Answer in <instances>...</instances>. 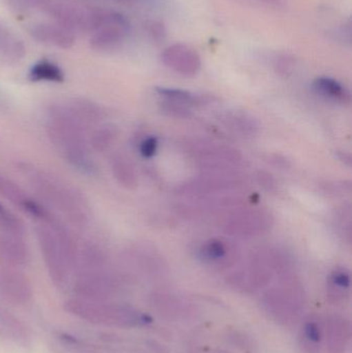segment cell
<instances>
[{"label":"cell","instance_id":"6da1fadb","mask_svg":"<svg viewBox=\"0 0 352 353\" xmlns=\"http://www.w3.org/2000/svg\"><path fill=\"white\" fill-rule=\"evenodd\" d=\"M48 136L64 161L76 171L93 175L96 167L91 157L87 128L68 105H53L48 111Z\"/></svg>","mask_w":352,"mask_h":353},{"label":"cell","instance_id":"7a4b0ae2","mask_svg":"<svg viewBox=\"0 0 352 353\" xmlns=\"http://www.w3.org/2000/svg\"><path fill=\"white\" fill-rule=\"evenodd\" d=\"M32 190L45 205L60 212L70 223L84 228L90 219L86 199L78 189L45 170L23 168Z\"/></svg>","mask_w":352,"mask_h":353},{"label":"cell","instance_id":"3957f363","mask_svg":"<svg viewBox=\"0 0 352 353\" xmlns=\"http://www.w3.org/2000/svg\"><path fill=\"white\" fill-rule=\"evenodd\" d=\"M66 313L95 325L132 327L151 323V317L127 305L109 301L72 298L63 304Z\"/></svg>","mask_w":352,"mask_h":353},{"label":"cell","instance_id":"277c9868","mask_svg":"<svg viewBox=\"0 0 352 353\" xmlns=\"http://www.w3.org/2000/svg\"><path fill=\"white\" fill-rule=\"evenodd\" d=\"M35 234L50 279L56 288H66L74 272V259L53 230L45 224L39 223Z\"/></svg>","mask_w":352,"mask_h":353},{"label":"cell","instance_id":"5b68a950","mask_svg":"<svg viewBox=\"0 0 352 353\" xmlns=\"http://www.w3.org/2000/svg\"><path fill=\"white\" fill-rule=\"evenodd\" d=\"M127 19L115 10L92 8L89 18L90 46L99 51H110L119 47L130 33Z\"/></svg>","mask_w":352,"mask_h":353},{"label":"cell","instance_id":"8992f818","mask_svg":"<svg viewBox=\"0 0 352 353\" xmlns=\"http://www.w3.org/2000/svg\"><path fill=\"white\" fill-rule=\"evenodd\" d=\"M117 277L105 268L76 272L72 288L74 298L109 301L119 290Z\"/></svg>","mask_w":352,"mask_h":353},{"label":"cell","instance_id":"52a82bcc","mask_svg":"<svg viewBox=\"0 0 352 353\" xmlns=\"http://www.w3.org/2000/svg\"><path fill=\"white\" fill-rule=\"evenodd\" d=\"M0 292L6 300L16 305L28 304L33 298L30 280L16 268L0 271Z\"/></svg>","mask_w":352,"mask_h":353},{"label":"cell","instance_id":"ba28073f","mask_svg":"<svg viewBox=\"0 0 352 353\" xmlns=\"http://www.w3.org/2000/svg\"><path fill=\"white\" fill-rule=\"evenodd\" d=\"M161 60L165 66L184 76L198 74L202 64L198 52L183 43L167 48L161 54Z\"/></svg>","mask_w":352,"mask_h":353},{"label":"cell","instance_id":"9c48e42d","mask_svg":"<svg viewBox=\"0 0 352 353\" xmlns=\"http://www.w3.org/2000/svg\"><path fill=\"white\" fill-rule=\"evenodd\" d=\"M33 39L58 49H70L74 46V31L57 22L37 23L29 29Z\"/></svg>","mask_w":352,"mask_h":353},{"label":"cell","instance_id":"30bf717a","mask_svg":"<svg viewBox=\"0 0 352 353\" xmlns=\"http://www.w3.org/2000/svg\"><path fill=\"white\" fill-rule=\"evenodd\" d=\"M0 257L10 268L28 265L30 261V250L23 236L4 232L0 234Z\"/></svg>","mask_w":352,"mask_h":353},{"label":"cell","instance_id":"8fae6325","mask_svg":"<svg viewBox=\"0 0 352 353\" xmlns=\"http://www.w3.org/2000/svg\"><path fill=\"white\" fill-rule=\"evenodd\" d=\"M0 338L16 345L26 346L31 343L30 330L16 315L0 308Z\"/></svg>","mask_w":352,"mask_h":353},{"label":"cell","instance_id":"7c38bea8","mask_svg":"<svg viewBox=\"0 0 352 353\" xmlns=\"http://www.w3.org/2000/svg\"><path fill=\"white\" fill-rule=\"evenodd\" d=\"M26 54L24 43L8 27L0 23V61L19 63Z\"/></svg>","mask_w":352,"mask_h":353},{"label":"cell","instance_id":"4fadbf2b","mask_svg":"<svg viewBox=\"0 0 352 353\" xmlns=\"http://www.w3.org/2000/svg\"><path fill=\"white\" fill-rule=\"evenodd\" d=\"M29 79L32 82L62 83L64 81V72L55 62L50 60H39L33 64L29 70Z\"/></svg>","mask_w":352,"mask_h":353},{"label":"cell","instance_id":"5bb4252c","mask_svg":"<svg viewBox=\"0 0 352 353\" xmlns=\"http://www.w3.org/2000/svg\"><path fill=\"white\" fill-rule=\"evenodd\" d=\"M68 105L85 128L101 121L103 116L101 107L88 99H74Z\"/></svg>","mask_w":352,"mask_h":353},{"label":"cell","instance_id":"9a60e30c","mask_svg":"<svg viewBox=\"0 0 352 353\" xmlns=\"http://www.w3.org/2000/svg\"><path fill=\"white\" fill-rule=\"evenodd\" d=\"M313 88L318 94L327 99L340 103L349 101V92L347 89L334 79L326 77L316 79L313 83Z\"/></svg>","mask_w":352,"mask_h":353},{"label":"cell","instance_id":"2e32d148","mask_svg":"<svg viewBox=\"0 0 352 353\" xmlns=\"http://www.w3.org/2000/svg\"><path fill=\"white\" fill-rule=\"evenodd\" d=\"M0 195L20 210L23 209L30 197L20 185L2 174H0Z\"/></svg>","mask_w":352,"mask_h":353},{"label":"cell","instance_id":"e0dca14e","mask_svg":"<svg viewBox=\"0 0 352 353\" xmlns=\"http://www.w3.org/2000/svg\"><path fill=\"white\" fill-rule=\"evenodd\" d=\"M117 134V128L115 126L110 125V124L99 126L88 139L89 147L94 152H105L115 142Z\"/></svg>","mask_w":352,"mask_h":353},{"label":"cell","instance_id":"ac0fdd59","mask_svg":"<svg viewBox=\"0 0 352 353\" xmlns=\"http://www.w3.org/2000/svg\"><path fill=\"white\" fill-rule=\"evenodd\" d=\"M112 172L116 180L123 186L132 187L136 184L134 169L127 159H124L123 157L117 155L114 157L112 161Z\"/></svg>","mask_w":352,"mask_h":353},{"label":"cell","instance_id":"d6986e66","mask_svg":"<svg viewBox=\"0 0 352 353\" xmlns=\"http://www.w3.org/2000/svg\"><path fill=\"white\" fill-rule=\"evenodd\" d=\"M0 228L4 232L24 236V224L1 201H0Z\"/></svg>","mask_w":352,"mask_h":353},{"label":"cell","instance_id":"ffe728a7","mask_svg":"<svg viewBox=\"0 0 352 353\" xmlns=\"http://www.w3.org/2000/svg\"><path fill=\"white\" fill-rule=\"evenodd\" d=\"M58 340L63 344L64 347L76 353H96V347L88 343L84 339L70 335V334H59Z\"/></svg>","mask_w":352,"mask_h":353},{"label":"cell","instance_id":"44dd1931","mask_svg":"<svg viewBox=\"0 0 352 353\" xmlns=\"http://www.w3.org/2000/svg\"><path fill=\"white\" fill-rule=\"evenodd\" d=\"M157 91L163 97H167L171 101H177V103L179 101V103H187L194 101V97L186 91L169 88H158Z\"/></svg>","mask_w":352,"mask_h":353},{"label":"cell","instance_id":"7402d4cb","mask_svg":"<svg viewBox=\"0 0 352 353\" xmlns=\"http://www.w3.org/2000/svg\"><path fill=\"white\" fill-rule=\"evenodd\" d=\"M304 338L307 344L314 346L318 345L322 341V333H320V325L315 321H308L304 327Z\"/></svg>","mask_w":352,"mask_h":353},{"label":"cell","instance_id":"603a6c76","mask_svg":"<svg viewBox=\"0 0 352 353\" xmlns=\"http://www.w3.org/2000/svg\"><path fill=\"white\" fill-rule=\"evenodd\" d=\"M157 146H158V142L157 139L154 137H150V138L146 139L141 143L140 152L143 157L145 159H151L154 157L155 153L157 151Z\"/></svg>","mask_w":352,"mask_h":353},{"label":"cell","instance_id":"cb8c5ba5","mask_svg":"<svg viewBox=\"0 0 352 353\" xmlns=\"http://www.w3.org/2000/svg\"><path fill=\"white\" fill-rule=\"evenodd\" d=\"M203 252L208 259H220L225 255V248L220 242H211L205 247Z\"/></svg>","mask_w":352,"mask_h":353},{"label":"cell","instance_id":"d4e9b609","mask_svg":"<svg viewBox=\"0 0 352 353\" xmlns=\"http://www.w3.org/2000/svg\"><path fill=\"white\" fill-rule=\"evenodd\" d=\"M332 282L334 285L337 288H342V290H346L349 288V274L345 273L343 271L336 272L334 275L332 276Z\"/></svg>","mask_w":352,"mask_h":353},{"label":"cell","instance_id":"484cf974","mask_svg":"<svg viewBox=\"0 0 352 353\" xmlns=\"http://www.w3.org/2000/svg\"><path fill=\"white\" fill-rule=\"evenodd\" d=\"M149 34L155 41H161L165 37V29L161 23H153L149 28Z\"/></svg>","mask_w":352,"mask_h":353},{"label":"cell","instance_id":"4316f807","mask_svg":"<svg viewBox=\"0 0 352 353\" xmlns=\"http://www.w3.org/2000/svg\"><path fill=\"white\" fill-rule=\"evenodd\" d=\"M254 1L264 4V6H268V8H282L285 3V0H254Z\"/></svg>","mask_w":352,"mask_h":353},{"label":"cell","instance_id":"83f0119b","mask_svg":"<svg viewBox=\"0 0 352 353\" xmlns=\"http://www.w3.org/2000/svg\"><path fill=\"white\" fill-rule=\"evenodd\" d=\"M122 1H136V0H122Z\"/></svg>","mask_w":352,"mask_h":353}]
</instances>
